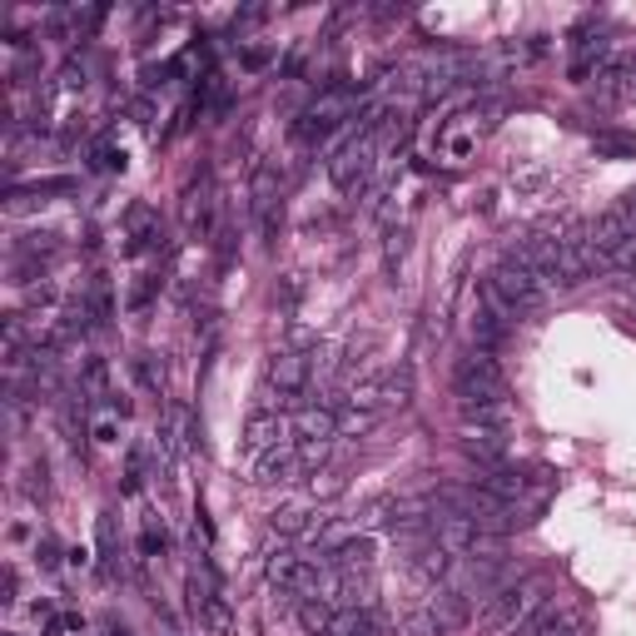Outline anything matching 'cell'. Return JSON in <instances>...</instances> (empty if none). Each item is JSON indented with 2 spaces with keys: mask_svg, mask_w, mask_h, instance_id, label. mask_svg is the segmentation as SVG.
Returning a JSON list of instances; mask_svg holds the SVG:
<instances>
[{
  "mask_svg": "<svg viewBox=\"0 0 636 636\" xmlns=\"http://www.w3.org/2000/svg\"><path fill=\"white\" fill-rule=\"evenodd\" d=\"M597 150H612V154H636L632 140H616V135H597Z\"/></svg>",
  "mask_w": 636,
  "mask_h": 636,
  "instance_id": "19",
  "label": "cell"
},
{
  "mask_svg": "<svg viewBox=\"0 0 636 636\" xmlns=\"http://www.w3.org/2000/svg\"><path fill=\"white\" fill-rule=\"evenodd\" d=\"M36 557H40L46 567H55V562H60V557H55V543H40V547H36Z\"/></svg>",
  "mask_w": 636,
  "mask_h": 636,
  "instance_id": "20",
  "label": "cell"
},
{
  "mask_svg": "<svg viewBox=\"0 0 636 636\" xmlns=\"http://www.w3.org/2000/svg\"><path fill=\"white\" fill-rule=\"evenodd\" d=\"M189 612L200 616V626H209V632H229L234 626V612H229L225 587L214 582V572H194L189 577Z\"/></svg>",
  "mask_w": 636,
  "mask_h": 636,
  "instance_id": "9",
  "label": "cell"
},
{
  "mask_svg": "<svg viewBox=\"0 0 636 636\" xmlns=\"http://www.w3.org/2000/svg\"><path fill=\"white\" fill-rule=\"evenodd\" d=\"M378 154H383V135H378V110H368L364 125H358L348 140L333 150L329 160V179L343 189V194H358V189L373 179L378 169Z\"/></svg>",
  "mask_w": 636,
  "mask_h": 636,
  "instance_id": "1",
  "label": "cell"
},
{
  "mask_svg": "<svg viewBox=\"0 0 636 636\" xmlns=\"http://www.w3.org/2000/svg\"><path fill=\"white\" fill-rule=\"evenodd\" d=\"M518 636H577V622H572L567 612H557V607H547V612L532 616Z\"/></svg>",
  "mask_w": 636,
  "mask_h": 636,
  "instance_id": "15",
  "label": "cell"
},
{
  "mask_svg": "<svg viewBox=\"0 0 636 636\" xmlns=\"http://www.w3.org/2000/svg\"><path fill=\"white\" fill-rule=\"evenodd\" d=\"M100 636H135V632L125 622H105V626H100Z\"/></svg>",
  "mask_w": 636,
  "mask_h": 636,
  "instance_id": "21",
  "label": "cell"
},
{
  "mask_svg": "<svg viewBox=\"0 0 636 636\" xmlns=\"http://www.w3.org/2000/svg\"><path fill=\"white\" fill-rule=\"evenodd\" d=\"M85 622L80 616H55V626H50V636H80Z\"/></svg>",
  "mask_w": 636,
  "mask_h": 636,
  "instance_id": "18",
  "label": "cell"
},
{
  "mask_svg": "<svg viewBox=\"0 0 636 636\" xmlns=\"http://www.w3.org/2000/svg\"><path fill=\"white\" fill-rule=\"evenodd\" d=\"M100 572L115 577V512L100 518Z\"/></svg>",
  "mask_w": 636,
  "mask_h": 636,
  "instance_id": "17",
  "label": "cell"
},
{
  "mask_svg": "<svg viewBox=\"0 0 636 636\" xmlns=\"http://www.w3.org/2000/svg\"><path fill=\"white\" fill-rule=\"evenodd\" d=\"M487 283H493L497 294H503L507 304L518 308V314H532V308H543V304H547V294H552V289H547V279H543L537 269H532L527 259H522L518 249H507L503 259L493 264Z\"/></svg>",
  "mask_w": 636,
  "mask_h": 636,
  "instance_id": "4",
  "label": "cell"
},
{
  "mask_svg": "<svg viewBox=\"0 0 636 636\" xmlns=\"http://www.w3.org/2000/svg\"><path fill=\"white\" fill-rule=\"evenodd\" d=\"M308 389H314V354L304 348H283L264 364V403L279 408H308Z\"/></svg>",
  "mask_w": 636,
  "mask_h": 636,
  "instance_id": "3",
  "label": "cell"
},
{
  "mask_svg": "<svg viewBox=\"0 0 636 636\" xmlns=\"http://www.w3.org/2000/svg\"><path fill=\"white\" fill-rule=\"evenodd\" d=\"M333 437H339V412L333 408L308 403V408L294 412V443H323V448H333Z\"/></svg>",
  "mask_w": 636,
  "mask_h": 636,
  "instance_id": "11",
  "label": "cell"
},
{
  "mask_svg": "<svg viewBox=\"0 0 636 636\" xmlns=\"http://www.w3.org/2000/svg\"><path fill=\"white\" fill-rule=\"evenodd\" d=\"M552 607V582L547 577H522V582H507L493 601H487V626L493 632H522L537 612Z\"/></svg>",
  "mask_w": 636,
  "mask_h": 636,
  "instance_id": "2",
  "label": "cell"
},
{
  "mask_svg": "<svg viewBox=\"0 0 636 636\" xmlns=\"http://www.w3.org/2000/svg\"><path fill=\"white\" fill-rule=\"evenodd\" d=\"M462 412V428L468 433H507L512 428V403L497 398V403H458Z\"/></svg>",
  "mask_w": 636,
  "mask_h": 636,
  "instance_id": "12",
  "label": "cell"
},
{
  "mask_svg": "<svg viewBox=\"0 0 636 636\" xmlns=\"http://www.w3.org/2000/svg\"><path fill=\"white\" fill-rule=\"evenodd\" d=\"M462 453H468L483 472H493L507 462V437L503 433H462Z\"/></svg>",
  "mask_w": 636,
  "mask_h": 636,
  "instance_id": "13",
  "label": "cell"
},
{
  "mask_svg": "<svg viewBox=\"0 0 636 636\" xmlns=\"http://www.w3.org/2000/svg\"><path fill=\"white\" fill-rule=\"evenodd\" d=\"M269 527L283 532V537H304V532L323 527V518H318V507H308V503H289V507H279V512L269 518Z\"/></svg>",
  "mask_w": 636,
  "mask_h": 636,
  "instance_id": "14",
  "label": "cell"
},
{
  "mask_svg": "<svg viewBox=\"0 0 636 636\" xmlns=\"http://www.w3.org/2000/svg\"><path fill=\"white\" fill-rule=\"evenodd\" d=\"M403 636H448V626L437 622L433 607H423V612H412L408 622H403Z\"/></svg>",
  "mask_w": 636,
  "mask_h": 636,
  "instance_id": "16",
  "label": "cell"
},
{
  "mask_svg": "<svg viewBox=\"0 0 636 636\" xmlns=\"http://www.w3.org/2000/svg\"><path fill=\"white\" fill-rule=\"evenodd\" d=\"M354 110H358V94L343 90V85H329V90L314 94V100H308V110L298 115V140H308V144L329 140L343 119H354Z\"/></svg>",
  "mask_w": 636,
  "mask_h": 636,
  "instance_id": "8",
  "label": "cell"
},
{
  "mask_svg": "<svg viewBox=\"0 0 636 636\" xmlns=\"http://www.w3.org/2000/svg\"><path fill=\"white\" fill-rule=\"evenodd\" d=\"M289 433H294V428L283 423L279 412L259 408V412H254V418L244 423V453H249V458H259V453H269V448H279V443H289Z\"/></svg>",
  "mask_w": 636,
  "mask_h": 636,
  "instance_id": "10",
  "label": "cell"
},
{
  "mask_svg": "<svg viewBox=\"0 0 636 636\" xmlns=\"http://www.w3.org/2000/svg\"><path fill=\"white\" fill-rule=\"evenodd\" d=\"M597 264V249H592V225L572 219L567 229H557V289H577L592 279Z\"/></svg>",
  "mask_w": 636,
  "mask_h": 636,
  "instance_id": "7",
  "label": "cell"
},
{
  "mask_svg": "<svg viewBox=\"0 0 636 636\" xmlns=\"http://www.w3.org/2000/svg\"><path fill=\"white\" fill-rule=\"evenodd\" d=\"M323 572H329V567L304 557V552H269V562H264L269 587L279 592V597H298V601L323 592Z\"/></svg>",
  "mask_w": 636,
  "mask_h": 636,
  "instance_id": "6",
  "label": "cell"
},
{
  "mask_svg": "<svg viewBox=\"0 0 636 636\" xmlns=\"http://www.w3.org/2000/svg\"><path fill=\"white\" fill-rule=\"evenodd\" d=\"M453 389H458V403H497L507 398V378L487 348H468L453 368Z\"/></svg>",
  "mask_w": 636,
  "mask_h": 636,
  "instance_id": "5",
  "label": "cell"
}]
</instances>
